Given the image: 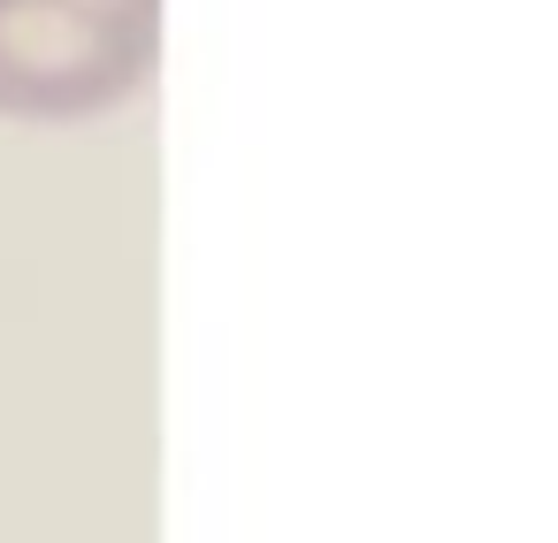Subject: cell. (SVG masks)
Returning a JSON list of instances; mask_svg holds the SVG:
<instances>
[{
	"instance_id": "obj_1",
	"label": "cell",
	"mask_w": 558,
	"mask_h": 543,
	"mask_svg": "<svg viewBox=\"0 0 558 543\" xmlns=\"http://www.w3.org/2000/svg\"><path fill=\"white\" fill-rule=\"evenodd\" d=\"M161 70V0H0V116L100 123Z\"/></svg>"
}]
</instances>
